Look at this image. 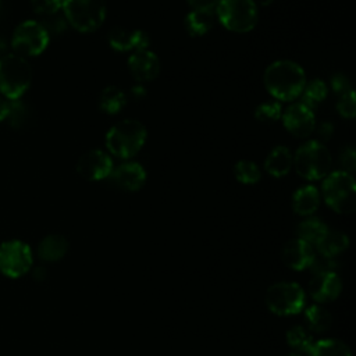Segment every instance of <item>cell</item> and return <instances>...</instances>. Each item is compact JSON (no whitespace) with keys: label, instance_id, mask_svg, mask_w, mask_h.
<instances>
[{"label":"cell","instance_id":"cell-1","mask_svg":"<svg viewBox=\"0 0 356 356\" xmlns=\"http://www.w3.org/2000/svg\"><path fill=\"white\" fill-rule=\"evenodd\" d=\"M267 92L280 102H291L300 96L306 75L303 68L292 60H277L271 63L263 76Z\"/></svg>","mask_w":356,"mask_h":356},{"label":"cell","instance_id":"cell-2","mask_svg":"<svg viewBox=\"0 0 356 356\" xmlns=\"http://www.w3.org/2000/svg\"><path fill=\"white\" fill-rule=\"evenodd\" d=\"M147 131L138 120H121L106 134V147L108 153L118 159L134 157L145 145Z\"/></svg>","mask_w":356,"mask_h":356},{"label":"cell","instance_id":"cell-3","mask_svg":"<svg viewBox=\"0 0 356 356\" xmlns=\"http://www.w3.org/2000/svg\"><path fill=\"white\" fill-rule=\"evenodd\" d=\"M323 197L328 207L339 214H350L356 209V184L352 174L338 170L328 172L323 181Z\"/></svg>","mask_w":356,"mask_h":356},{"label":"cell","instance_id":"cell-4","mask_svg":"<svg viewBox=\"0 0 356 356\" xmlns=\"http://www.w3.org/2000/svg\"><path fill=\"white\" fill-rule=\"evenodd\" d=\"M32 68L25 57L15 53L0 58V93L10 99H19L29 88Z\"/></svg>","mask_w":356,"mask_h":356},{"label":"cell","instance_id":"cell-5","mask_svg":"<svg viewBox=\"0 0 356 356\" xmlns=\"http://www.w3.org/2000/svg\"><path fill=\"white\" fill-rule=\"evenodd\" d=\"M331 165V153L327 146L318 140H309L303 143L293 154V167L296 172L307 181L324 178L328 175Z\"/></svg>","mask_w":356,"mask_h":356},{"label":"cell","instance_id":"cell-6","mask_svg":"<svg viewBox=\"0 0 356 356\" xmlns=\"http://www.w3.org/2000/svg\"><path fill=\"white\" fill-rule=\"evenodd\" d=\"M63 11L65 21L82 33L95 32L106 19L104 0H67Z\"/></svg>","mask_w":356,"mask_h":356},{"label":"cell","instance_id":"cell-7","mask_svg":"<svg viewBox=\"0 0 356 356\" xmlns=\"http://www.w3.org/2000/svg\"><path fill=\"white\" fill-rule=\"evenodd\" d=\"M216 14L224 28L236 33L249 32L257 24V6L253 0H220Z\"/></svg>","mask_w":356,"mask_h":356},{"label":"cell","instance_id":"cell-8","mask_svg":"<svg viewBox=\"0 0 356 356\" xmlns=\"http://www.w3.org/2000/svg\"><path fill=\"white\" fill-rule=\"evenodd\" d=\"M266 305L278 316L298 314L305 306V292L296 282H277L267 289Z\"/></svg>","mask_w":356,"mask_h":356},{"label":"cell","instance_id":"cell-9","mask_svg":"<svg viewBox=\"0 0 356 356\" xmlns=\"http://www.w3.org/2000/svg\"><path fill=\"white\" fill-rule=\"evenodd\" d=\"M50 40L44 26L33 19L21 22L11 38V47L15 54L22 57H35L42 54Z\"/></svg>","mask_w":356,"mask_h":356},{"label":"cell","instance_id":"cell-10","mask_svg":"<svg viewBox=\"0 0 356 356\" xmlns=\"http://www.w3.org/2000/svg\"><path fill=\"white\" fill-rule=\"evenodd\" d=\"M33 263V254L28 243L10 239L0 243V273L8 278L25 275Z\"/></svg>","mask_w":356,"mask_h":356},{"label":"cell","instance_id":"cell-11","mask_svg":"<svg viewBox=\"0 0 356 356\" xmlns=\"http://www.w3.org/2000/svg\"><path fill=\"white\" fill-rule=\"evenodd\" d=\"M75 168L76 172L88 181H102L111 175L114 164L107 152L92 149L78 159Z\"/></svg>","mask_w":356,"mask_h":356},{"label":"cell","instance_id":"cell-12","mask_svg":"<svg viewBox=\"0 0 356 356\" xmlns=\"http://www.w3.org/2000/svg\"><path fill=\"white\" fill-rule=\"evenodd\" d=\"M285 129L298 138H307L316 128L314 111L302 103H293L281 114Z\"/></svg>","mask_w":356,"mask_h":356},{"label":"cell","instance_id":"cell-13","mask_svg":"<svg viewBox=\"0 0 356 356\" xmlns=\"http://www.w3.org/2000/svg\"><path fill=\"white\" fill-rule=\"evenodd\" d=\"M128 70L138 82H150L160 72V60L149 49L136 50L128 58Z\"/></svg>","mask_w":356,"mask_h":356},{"label":"cell","instance_id":"cell-14","mask_svg":"<svg viewBox=\"0 0 356 356\" xmlns=\"http://www.w3.org/2000/svg\"><path fill=\"white\" fill-rule=\"evenodd\" d=\"M108 43L110 46L120 53L125 51H136V50H145L149 49L150 38L145 31L135 29L128 31L121 26H115L108 33Z\"/></svg>","mask_w":356,"mask_h":356},{"label":"cell","instance_id":"cell-15","mask_svg":"<svg viewBox=\"0 0 356 356\" xmlns=\"http://www.w3.org/2000/svg\"><path fill=\"white\" fill-rule=\"evenodd\" d=\"M114 185L127 192L139 191L146 181V170L135 161H125L114 167L111 171Z\"/></svg>","mask_w":356,"mask_h":356},{"label":"cell","instance_id":"cell-16","mask_svg":"<svg viewBox=\"0 0 356 356\" xmlns=\"http://www.w3.org/2000/svg\"><path fill=\"white\" fill-rule=\"evenodd\" d=\"M314 256H316L314 248L299 238L289 241L282 249L284 264L295 271H302L305 268H309Z\"/></svg>","mask_w":356,"mask_h":356},{"label":"cell","instance_id":"cell-17","mask_svg":"<svg viewBox=\"0 0 356 356\" xmlns=\"http://www.w3.org/2000/svg\"><path fill=\"white\" fill-rule=\"evenodd\" d=\"M341 289L342 282L338 273L314 274L309 284L310 296L320 303L335 300L339 296Z\"/></svg>","mask_w":356,"mask_h":356},{"label":"cell","instance_id":"cell-18","mask_svg":"<svg viewBox=\"0 0 356 356\" xmlns=\"http://www.w3.org/2000/svg\"><path fill=\"white\" fill-rule=\"evenodd\" d=\"M293 165V156L286 146H275L264 160L266 171L275 178L285 177Z\"/></svg>","mask_w":356,"mask_h":356},{"label":"cell","instance_id":"cell-19","mask_svg":"<svg viewBox=\"0 0 356 356\" xmlns=\"http://www.w3.org/2000/svg\"><path fill=\"white\" fill-rule=\"evenodd\" d=\"M320 206V193L316 186L306 185L295 191L292 196V209L299 216H312Z\"/></svg>","mask_w":356,"mask_h":356},{"label":"cell","instance_id":"cell-20","mask_svg":"<svg viewBox=\"0 0 356 356\" xmlns=\"http://www.w3.org/2000/svg\"><path fill=\"white\" fill-rule=\"evenodd\" d=\"M67 252L68 241L60 234H50L44 236L38 246V254L44 261H58Z\"/></svg>","mask_w":356,"mask_h":356},{"label":"cell","instance_id":"cell-21","mask_svg":"<svg viewBox=\"0 0 356 356\" xmlns=\"http://www.w3.org/2000/svg\"><path fill=\"white\" fill-rule=\"evenodd\" d=\"M127 95L118 86H106L99 96V108L110 115L118 114L127 106Z\"/></svg>","mask_w":356,"mask_h":356},{"label":"cell","instance_id":"cell-22","mask_svg":"<svg viewBox=\"0 0 356 356\" xmlns=\"http://www.w3.org/2000/svg\"><path fill=\"white\" fill-rule=\"evenodd\" d=\"M214 24V11L192 10L186 14L184 25L186 32L191 36H203L206 35Z\"/></svg>","mask_w":356,"mask_h":356},{"label":"cell","instance_id":"cell-23","mask_svg":"<svg viewBox=\"0 0 356 356\" xmlns=\"http://www.w3.org/2000/svg\"><path fill=\"white\" fill-rule=\"evenodd\" d=\"M349 246V238L341 231H327L323 239L316 245L318 254L327 257H335L346 250Z\"/></svg>","mask_w":356,"mask_h":356},{"label":"cell","instance_id":"cell-24","mask_svg":"<svg viewBox=\"0 0 356 356\" xmlns=\"http://www.w3.org/2000/svg\"><path fill=\"white\" fill-rule=\"evenodd\" d=\"M327 231H328V228L321 220L310 217V218L303 220L298 225L296 234H298L299 239L307 242L312 246H316L323 239V236L327 234Z\"/></svg>","mask_w":356,"mask_h":356},{"label":"cell","instance_id":"cell-25","mask_svg":"<svg viewBox=\"0 0 356 356\" xmlns=\"http://www.w3.org/2000/svg\"><path fill=\"white\" fill-rule=\"evenodd\" d=\"M305 320L309 330L313 332H325L331 328L332 324V316L325 307L320 305H313L307 307L305 310Z\"/></svg>","mask_w":356,"mask_h":356},{"label":"cell","instance_id":"cell-26","mask_svg":"<svg viewBox=\"0 0 356 356\" xmlns=\"http://www.w3.org/2000/svg\"><path fill=\"white\" fill-rule=\"evenodd\" d=\"M307 356H352V352L346 343L338 339H321L314 341Z\"/></svg>","mask_w":356,"mask_h":356},{"label":"cell","instance_id":"cell-27","mask_svg":"<svg viewBox=\"0 0 356 356\" xmlns=\"http://www.w3.org/2000/svg\"><path fill=\"white\" fill-rule=\"evenodd\" d=\"M327 95H328V88H327L325 82L321 79H313L305 85L303 90L300 93V96H302L300 103L314 111V108L318 107V104L323 100H325Z\"/></svg>","mask_w":356,"mask_h":356},{"label":"cell","instance_id":"cell-28","mask_svg":"<svg viewBox=\"0 0 356 356\" xmlns=\"http://www.w3.org/2000/svg\"><path fill=\"white\" fill-rule=\"evenodd\" d=\"M286 342L288 345L295 349L296 352L307 353L314 343V338L309 330L302 325H295L286 332Z\"/></svg>","mask_w":356,"mask_h":356},{"label":"cell","instance_id":"cell-29","mask_svg":"<svg viewBox=\"0 0 356 356\" xmlns=\"http://www.w3.org/2000/svg\"><path fill=\"white\" fill-rule=\"evenodd\" d=\"M234 175L241 184L253 185L260 181L261 171L259 165L252 160H239L234 165Z\"/></svg>","mask_w":356,"mask_h":356},{"label":"cell","instance_id":"cell-30","mask_svg":"<svg viewBox=\"0 0 356 356\" xmlns=\"http://www.w3.org/2000/svg\"><path fill=\"white\" fill-rule=\"evenodd\" d=\"M281 114H282V107H281V103L277 100L263 102L254 110L256 120L266 124L278 121L281 118Z\"/></svg>","mask_w":356,"mask_h":356},{"label":"cell","instance_id":"cell-31","mask_svg":"<svg viewBox=\"0 0 356 356\" xmlns=\"http://www.w3.org/2000/svg\"><path fill=\"white\" fill-rule=\"evenodd\" d=\"M10 107H8V121L10 124L17 129V128H22L26 122H28V118L31 115V111H29V107L21 102L19 99L17 100H11L10 103Z\"/></svg>","mask_w":356,"mask_h":356},{"label":"cell","instance_id":"cell-32","mask_svg":"<svg viewBox=\"0 0 356 356\" xmlns=\"http://www.w3.org/2000/svg\"><path fill=\"white\" fill-rule=\"evenodd\" d=\"M338 261L335 257H327L323 254H316L312 264L310 271L314 274H324V273H337L338 271Z\"/></svg>","mask_w":356,"mask_h":356},{"label":"cell","instance_id":"cell-33","mask_svg":"<svg viewBox=\"0 0 356 356\" xmlns=\"http://www.w3.org/2000/svg\"><path fill=\"white\" fill-rule=\"evenodd\" d=\"M337 110L343 118H353L356 114V103H355V92L350 90L345 95H341L337 103Z\"/></svg>","mask_w":356,"mask_h":356},{"label":"cell","instance_id":"cell-34","mask_svg":"<svg viewBox=\"0 0 356 356\" xmlns=\"http://www.w3.org/2000/svg\"><path fill=\"white\" fill-rule=\"evenodd\" d=\"M339 165L342 167V171H346L352 174L356 170V153L352 146L345 147L339 154Z\"/></svg>","mask_w":356,"mask_h":356},{"label":"cell","instance_id":"cell-35","mask_svg":"<svg viewBox=\"0 0 356 356\" xmlns=\"http://www.w3.org/2000/svg\"><path fill=\"white\" fill-rule=\"evenodd\" d=\"M331 88H332V90H334L338 96L345 95V93L353 90L352 86H350L349 78H348L346 75H343V74H335V75L331 78Z\"/></svg>","mask_w":356,"mask_h":356},{"label":"cell","instance_id":"cell-36","mask_svg":"<svg viewBox=\"0 0 356 356\" xmlns=\"http://www.w3.org/2000/svg\"><path fill=\"white\" fill-rule=\"evenodd\" d=\"M47 18H49L47 22H40V24L44 26V29L47 31L49 35L50 33H61L67 28V21L63 17L53 14V15H49Z\"/></svg>","mask_w":356,"mask_h":356},{"label":"cell","instance_id":"cell-37","mask_svg":"<svg viewBox=\"0 0 356 356\" xmlns=\"http://www.w3.org/2000/svg\"><path fill=\"white\" fill-rule=\"evenodd\" d=\"M192 10H203V11H214L217 3L220 0H186Z\"/></svg>","mask_w":356,"mask_h":356},{"label":"cell","instance_id":"cell-38","mask_svg":"<svg viewBox=\"0 0 356 356\" xmlns=\"http://www.w3.org/2000/svg\"><path fill=\"white\" fill-rule=\"evenodd\" d=\"M317 134H318V142L323 143V140H328L332 134H334V125L331 122H323L318 129H317Z\"/></svg>","mask_w":356,"mask_h":356},{"label":"cell","instance_id":"cell-39","mask_svg":"<svg viewBox=\"0 0 356 356\" xmlns=\"http://www.w3.org/2000/svg\"><path fill=\"white\" fill-rule=\"evenodd\" d=\"M131 93H132V96L136 97V99L145 97V96H146V89H145L143 85L139 83V85H135V86L131 89Z\"/></svg>","mask_w":356,"mask_h":356},{"label":"cell","instance_id":"cell-40","mask_svg":"<svg viewBox=\"0 0 356 356\" xmlns=\"http://www.w3.org/2000/svg\"><path fill=\"white\" fill-rule=\"evenodd\" d=\"M8 107H10L8 102H6L4 99L0 97V121H3V120L7 118V115H8Z\"/></svg>","mask_w":356,"mask_h":356},{"label":"cell","instance_id":"cell-41","mask_svg":"<svg viewBox=\"0 0 356 356\" xmlns=\"http://www.w3.org/2000/svg\"><path fill=\"white\" fill-rule=\"evenodd\" d=\"M254 3H259V4H261V6H268V4H271L274 0H253Z\"/></svg>","mask_w":356,"mask_h":356},{"label":"cell","instance_id":"cell-42","mask_svg":"<svg viewBox=\"0 0 356 356\" xmlns=\"http://www.w3.org/2000/svg\"><path fill=\"white\" fill-rule=\"evenodd\" d=\"M53 1H54L57 6H60V7L63 8V6H64V3H65L67 0H53Z\"/></svg>","mask_w":356,"mask_h":356},{"label":"cell","instance_id":"cell-43","mask_svg":"<svg viewBox=\"0 0 356 356\" xmlns=\"http://www.w3.org/2000/svg\"><path fill=\"white\" fill-rule=\"evenodd\" d=\"M285 356H300V353H288Z\"/></svg>","mask_w":356,"mask_h":356},{"label":"cell","instance_id":"cell-44","mask_svg":"<svg viewBox=\"0 0 356 356\" xmlns=\"http://www.w3.org/2000/svg\"><path fill=\"white\" fill-rule=\"evenodd\" d=\"M0 4H1V0H0Z\"/></svg>","mask_w":356,"mask_h":356}]
</instances>
